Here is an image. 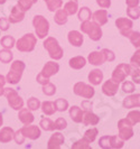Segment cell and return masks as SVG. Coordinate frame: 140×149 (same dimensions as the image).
<instances>
[{
	"label": "cell",
	"instance_id": "1",
	"mask_svg": "<svg viewBox=\"0 0 140 149\" xmlns=\"http://www.w3.org/2000/svg\"><path fill=\"white\" fill-rule=\"evenodd\" d=\"M82 33L86 34L90 39L94 40V42H98L102 38V29H101V26L99 24H96L95 22H91L90 19L88 20H84L82 22L81 26Z\"/></svg>",
	"mask_w": 140,
	"mask_h": 149
},
{
	"label": "cell",
	"instance_id": "2",
	"mask_svg": "<svg viewBox=\"0 0 140 149\" xmlns=\"http://www.w3.org/2000/svg\"><path fill=\"white\" fill-rule=\"evenodd\" d=\"M25 63L22 61H14L11 63L10 70L8 72L7 76H6V82L10 83V84H17L22 80V73L25 71Z\"/></svg>",
	"mask_w": 140,
	"mask_h": 149
},
{
	"label": "cell",
	"instance_id": "3",
	"mask_svg": "<svg viewBox=\"0 0 140 149\" xmlns=\"http://www.w3.org/2000/svg\"><path fill=\"white\" fill-rule=\"evenodd\" d=\"M44 48L48 52L51 58L55 61H59L63 57V48L59 46V40L54 37H46L44 40Z\"/></svg>",
	"mask_w": 140,
	"mask_h": 149
},
{
	"label": "cell",
	"instance_id": "4",
	"mask_svg": "<svg viewBox=\"0 0 140 149\" xmlns=\"http://www.w3.org/2000/svg\"><path fill=\"white\" fill-rule=\"evenodd\" d=\"M37 43V38L34 34H26L24 35L22 38H19L17 42L15 43V46L17 47V49L19 52L22 53H28V52H33L35 46H36Z\"/></svg>",
	"mask_w": 140,
	"mask_h": 149
},
{
	"label": "cell",
	"instance_id": "5",
	"mask_svg": "<svg viewBox=\"0 0 140 149\" xmlns=\"http://www.w3.org/2000/svg\"><path fill=\"white\" fill-rule=\"evenodd\" d=\"M33 25H34V27H35V31H36V35L38 38L44 39V38L48 35V31H49V22H48V20L45 18L44 16H42V15L35 16L34 19H33Z\"/></svg>",
	"mask_w": 140,
	"mask_h": 149
},
{
	"label": "cell",
	"instance_id": "6",
	"mask_svg": "<svg viewBox=\"0 0 140 149\" xmlns=\"http://www.w3.org/2000/svg\"><path fill=\"white\" fill-rule=\"evenodd\" d=\"M3 94L7 97L8 104L10 105V108H13L14 110L18 111L24 107V100H22V97L18 94V92L15 89L6 88L3 90Z\"/></svg>",
	"mask_w": 140,
	"mask_h": 149
},
{
	"label": "cell",
	"instance_id": "7",
	"mask_svg": "<svg viewBox=\"0 0 140 149\" xmlns=\"http://www.w3.org/2000/svg\"><path fill=\"white\" fill-rule=\"evenodd\" d=\"M131 70H132V68H131V65H130V64H125V63L119 64L118 66L113 70V72H112V77H111V79L117 83L123 82L125 79H127V76L130 75Z\"/></svg>",
	"mask_w": 140,
	"mask_h": 149
},
{
	"label": "cell",
	"instance_id": "8",
	"mask_svg": "<svg viewBox=\"0 0 140 149\" xmlns=\"http://www.w3.org/2000/svg\"><path fill=\"white\" fill-rule=\"evenodd\" d=\"M74 94L79 95V97H85V99H91L93 97L94 93H95V90L93 86L88 85L84 82H77L73 88Z\"/></svg>",
	"mask_w": 140,
	"mask_h": 149
},
{
	"label": "cell",
	"instance_id": "9",
	"mask_svg": "<svg viewBox=\"0 0 140 149\" xmlns=\"http://www.w3.org/2000/svg\"><path fill=\"white\" fill-rule=\"evenodd\" d=\"M118 129H119V137L122 140H129L132 138L133 136V129L132 126L125 119H121L118 122Z\"/></svg>",
	"mask_w": 140,
	"mask_h": 149
},
{
	"label": "cell",
	"instance_id": "10",
	"mask_svg": "<svg viewBox=\"0 0 140 149\" xmlns=\"http://www.w3.org/2000/svg\"><path fill=\"white\" fill-rule=\"evenodd\" d=\"M19 130H20V132H22V136H24L25 138H28L30 140H36V139H38V138L40 137V134H42L40 129H39V127H37V126L25 125V126L22 128H20Z\"/></svg>",
	"mask_w": 140,
	"mask_h": 149
},
{
	"label": "cell",
	"instance_id": "11",
	"mask_svg": "<svg viewBox=\"0 0 140 149\" xmlns=\"http://www.w3.org/2000/svg\"><path fill=\"white\" fill-rule=\"evenodd\" d=\"M59 71V63H56V62H47L46 64L44 65L43 67V70H42V72H40V74L45 76V77H47V79H49L51 76L53 75L57 74Z\"/></svg>",
	"mask_w": 140,
	"mask_h": 149
},
{
	"label": "cell",
	"instance_id": "12",
	"mask_svg": "<svg viewBox=\"0 0 140 149\" xmlns=\"http://www.w3.org/2000/svg\"><path fill=\"white\" fill-rule=\"evenodd\" d=\"M118 90H119V83L114 82L112 79L105 81L103 83V85H102V92H103V94L108 95V97L116 95L117 92H118Z\"/></svg>",
	"mask_w": 140,
	"mask_h": 149
},
{
	"label": "cell",
	"instance_id": "13",
	"mask_svg": "<svg viewBox=\"0 0 140 149\" xmlns=\"http://www.w3.org/2000/svg\"><path fill=\"white\" fill-rule=\"evenodd\" d=\"M64 136L61 132H54L52 137L49 138L48 143H47V148L48 149H59L62 147V145L64 143Z\"/></svg>",
	"mask_w": 140,
	"mask_h": 149
},
{
	"label": "cell",
	"instance_id": "14",
	"mask_svg": "<svg viewBox=\"0 0 140 149\" xmlns=\"http://www.w3.org/2000/svg\"><path fill=\"white\" fill-rule=\"evenodd\" d=\"M24 18H25V11L18 7V5H16L11 9V13L9 15L8 22H9V24H17V22H22Z\"/></svg>",
	"mask_w": 140,
	"mask_h": 149
},
{
	"label": "cell",
	"instance_id": "15",
	"mask_svg": "<svg viewBox=\"0 0 140 149\" xmlns=\"http://www.w3.org/2000/svg\"><path fill=\"white\" fill-rule=\"evenodd\" d=\"M123 108L125 109H133V108H139L140 105V94L136 93V94H131L129 97H127L122 102Z\"/></svg>",
	"mask_w": 140,
	"mask_h": 149
},
{
	"label": "cell",
	"instance_id": "16",
	"mask_svg": "<svg viewBox=\"0 0 140 149\" xmlns=\"http://www.w3.org/2000/svg\"><path fill=\"white\" fill-rule=\"evenodd\" d=\"M67 39H68L70 44L75 46V47L82 46L83 40H84L83 35H82L80 31H77V30H71V31L68 33V35H67Z\"/></svg>",
	"mask_w": 140,
	"mask_h": 149
},
{
	"label": "cell",
	"instance_id": "17",
	"mask_svg": "<svg viewBox=\"0 0 140 149\" xmlns=\"http://www.w3.org/2000/svg\"><path fill=\"white\" fill-rule=\"evenodd\" d=\"M82 122L84 126H95L100 122V118L92 111H83Z\"/></svg>",
	"mask_w": 140,
	"mask_h": 149
},
{
	"label": "cell",
	"instance_id": "18",
	"mask_svg": "<svg viewBox=\"0 0 140 149\" xmlns=\"http://www.w3.org/2000/svg\"><path fill=\"white\" fill-rule=\"evenodd\" d=\"M88 61L90 64L95 65V66H99V65H102L104 62H105V58H104V55L102 52L94 51V52H92L88 54Z\"/></svg>",
	"mask_w": 140,
	"mask_h": 149
},
{
	"label": "cell",
	"instance_id": "19",
	"mask_svg": "<svg viewBox=\"0 0 140 149\" xmlns=\"http://www.w3.org/2000/svg\"><path fill=\"white\" fill-rule=\"evenodd\" d=\"M19 113H18V119L22 121L24 125H30V123H33L34 122V116H33V113L30 112L29 109H27V108H24L22 107L20 110H18Z\"/></svg>",
	"mask_w": 140,
	"mask_h": 149
},
{
	"label": "cell",
	"instance_id": "20",
	"mask_svg": "<svg viewBox=\"0 0 140 149\" xmlns=\"http://www.w3.org/2000/svg\"><path fill=\"white\" fill-rule=\"evenodd\" d=\"M93 18V22H95L96 24H99L100 26H103L108 22V11L105 9H100V10H96L95 13H93L92 16Z\"/></svg>",
	"mask_w": 140,
	"mask_h": 149
},
{
	"label": "cell",
	"instance_id": "21",
	"mask_svg": "<svg viewBox=\"0 0 140 149\" xmlns=\"http://www.w3.org/2000/svg\"><path fill=\"white\" fill-rule=\"evenodd\" d=\"M88 81L93 85H100L103 81V72L99 68H94L88 73Z\"/></svg>",
	"mask_w": 140,
	"mask_h": 149
},
{
	"label": "cell",
	"instance_id": "22",
	"mask_svg": "<svg viewBox=\"0 0 140 149\" xmlns=\"http://www.w3.org/2000/svg\"><path fill=\"white\" fill-rule=\"evenodd\" d=\"M14 130L10 127H3L0 130V141L2 143H8L14 138Z\"/></svg>",
	"mask_w": 140,
	"mask_h": 149
},
{
	"label": "cell",
	"instance_id": "23",
	"mask_svg": "<svg viewBox=\"0 0 140 149\" xmlns=\"http://www.w3.org/2000/svg\"><path fill=\"white\" fill-rule=\"evenodd\" d=\"M70 117L75 123H81L83 118V110L77 105H73L70 108Z\"/></svg>",
	"mask_w": 140,
	"mask_h": 149
},
{
	"label": "cell",
	"instance_id": "24",
	"mask_svg": "<svg viewBox=\"0 0 140 149\" xmlns=\"http://www.w3.org/2000/svg\"><path fill=\"white\" fill-rule=\"evenodd\" d=\"M68 64H70V66L72 67L73 70H81V68L85 66L86 60L83 56H75V57H72L70 60Z\"/></svg>",
	"mask_w": 140,
	"mask_h": 149
},
{
	"label": "cell",
	"instance_id": "25",
	"mask_svg": "<svg viewBox=\"0 0 140 149\" xmlns=\"http://www.w3.org/2000/svg\"><path fill=\"white\" fill-rule=\"evenodd\" d=\"M116 26L119 28V30H125L132 28L133 22L131 19L129 18H125V17H120L116 20Z\"/></svg>",
	"mask_w": 140,
	"mask_h": 149
},
{
	"label": "cell",
	"instance_id": "26",
	"mask_svg": "<svg viewBox=\"0 0 140 149\" xmlns=\"http://www.w3.org/2000/svg\"><path fill=\"white\" fill-rule=\"evenodd\" d=\"M40 108L43 113L46 116H53L56 112V107L53 101H45L43 103H40Z\"/></svg>",
	"mask_w": 140,
	"mask_h": 149
},
{
	"label": "cell",
	"instance_id": "27",
	"mask_svg": "<svg viewBox=\"0 0 140 149\" xmlns=\"http://www.w3.org/2000/svg\"><path fill=\"white\" fill-rule=\"evenodd\" d=\"M64 10L66 11L68 16H73L77 13L79 10V3L76 0H70L64 5Z\"/></svg>",
	"mask_w": 140,
	"mask_h": 149
},
{
	"label": "cell",
	"instance_id": "28",
	"mask_svg": "<svg viewBox=\"0 0 140 149\" xmlns=\"http://www.w3.org/2000/svg\"><path fill=\"white\" fill-rule=\"evenodd\" d=\"M67 17L68 15L66 14V11L64 9H57L56 13H55V16H54V22H56L57 25H64L67 22Z\"/></svg>",
	"mask_w": 140,
	"mask_h": 149
},
{
	"label": "cell",
	"instance_id": "29",
	"mask_svg": "<svg viewBox=\"0 0 140 149\" xmlns=\"http://www.w3.org/2000/svg\"><path fill=\"white\" fill-rule=\"evenodd\" d=\"M14 58V54L10 49H7V48H3L0 51V62L3 63V64H7V63H10Z\"/></svg>",
	"mask_w": 140,
	"mask_h": 149
},
{
	"label": "cell",
	"instance_id": "30",
	"mask_svg": "<svg viewBox=\"0 0 140 149\" xmlns=\"http://www.w3.org/2000/svg\"><path fill=\"white\" fill-rule=\"evenodd\" d=\"M131 126H134V125H137V123H139L140 121V112L139 110H134V111H131L128 113V116H127V118H125Z\"/></svg>",
	"mask_w": 140,
	"mask_h": 149
},
{
	"label": "cell",
	"instance_id": "31",
	"mask_svg": "<svg viewBox=\"0 0 140 149\" xmlns=\"http://www.w3.org/2000/svg\"><path fill=\"white\" fill-rule=\"evenodd\" d=\"M15 38L13 37V36H10V35H6V36H3V37L1 38V40H0V44L1 46L3 47V48H7V49H11L14 46H15Z\"/></svg>",
	"mask_w": 140,
	"mask_h": 149
},
{
	"label": "cell",
	"instance_id": "32",
	"mask_svg": "<svg viewBox=\"0 0 140 149\" xmlns=\"http://www.w3.org/2000/svg\"><path fill=\"white\" fill-rule=\"evenodd\" d=\"M44 1L49 11H56L63 6V0H44Z\"/></svg>",
	"mask_w": 140,
	"mask_h": 149
},
{
	"label": "cell",
	"instance_id": "33",
	"mask_svg": "<svg viewBox=\"0 0 140 149\" xmlns=\"http://www.w3.org/2000/svg\"><path fill=\"white\" fill-rule=\"evenodd\" d=\"M98 134H99V130L96 128H91V129H88V130L85 131V134L83 136V139L86 140L88 143H91V142H93L95 140Z\"/></svg>",
	"mask_w": 140,
	"mask_h": 149
},
{
	"label": "cell",
	"instance_id": "34",
	"mask_svg": "<svg viewBox=\"0 0 140 149\" xmlns=\"http://www.w3.org/2000/svg\"><path fill=\"white\" fill-rule=\"evenodd\" d=\"M125 145V140H122L119 136H110V149L122 148Z\"/></svg>",
	"mask_w": 140,
	"mask_h": 149
},
{
	"label": "cell",
	"instance_id": "35",
	"mask_svg": "<svg viewBox=\"0 0 140 149\" xmlns=\"http://www.w3.org/2000/svg\"><path fill=\"white\" fill-rule=\"evenodd\" d=\"M39 126L45 131H53V130H55L54 129V121L51 120L49 118H43V119L40 120V122H39Z\"/></svg>",
	"mask_w": 140,
	"mask_h": 149
},
{
	"label": "cell",
	"instance_id": "36",
	"mask_svg": "<svg viewBox=\"0 0 140 149\" xmlns=\"http://www.w3.org/2000/svg\"><path fill=\"white\" fill-rule=\"evenodd\" d=\"M92 16V13L90 10V8L88 7H82L80 10H79V14H77V17L81 22H84V20H88Z\"/></svg>",
	"mask_w": 140,
	"mask_h": 149
},
{
	"label": "cell",
	"instance_id": "37",
	"mask_svg": "<svg viewBox=\"0 0 140 149\" xmlns=\"http://www.w3.org/2000/svg\"><path fill=\"white\" fill-rule=\"evenodd\" d=\"M37 0H18V7L20 8L22 10H24L25 13L26 11H28L31 6L34 5V3H36Z\"/></svg>",
	"mask_w": 140,
	"mask_h": 149
},
{
	"label": "cell",
	"instance_id": "38",
	"mask_svg": "<svg viewBox=\"0 0 140 149\" xmlns=\"http://www.w3.org/2000/svg\"><path fill=\"white\" fill-rule=\"evenodd\" d=\"M43 93L47 97H52L56 93V86L51 82L46 83L43 85Z\"/></svg>",
	"mask_w": 140,
	"mask_h": 149
},
{
	"label": "cell",
	"instance_id": "39",
	"mask_svg": "<svg viewBox=\"0 0 140 149\" xmlns=\"http://www.w3.org/2000/svg\"><path fill=\"white\" fill-rule=\"evenodd\" d=\"M128 38L130 39V42L132 43V45L136 47V48H139L140 47V34H139V31L131 30V33L129 34Z\"/></svg>",
	"mask_w": 140,
	"mask_h": 149
},
{
	"label": "cell",
	"instance_id": "40",
	"mask_svg": "<svg viewBox=\"0 0 140 149\" xmlns=\"http://www.w3.org/2000/svg\"><path fill=\"white\" fill-rule=\"evenodd\" d=\"M54 103H55V107H56V111L64 112L68 109V102H67L65 99H62V97L57 99Z\"/></svg>",
	"mask_w": 140,
	"mask_h": 149
},
{
	"label": "cell",
	"instance_id": "41",
	"mask_svg": "<svg viewBox=\"0 0 140 149\" xmlns=\"http://www.w3.org/2000/svg\"><path fill=\"white\" fill-rule=\"evenodd\" d=\"M27 108L31 111H36L40 108V101L37 97H30L27 101Z\"/></svg>",
	"mask_w": 140,
	"mask_h": 149
},
{
	"label": "cell",
	"instance_id": "42",
	"mask_svg": "<svg viewBox=\"0 0 140 149\" xmlns=\"http://www.w3.org/2000/svg\"><path fill=\"white\" fill-rule=\"evenodd\" d=\"M71 148L72 149H90L91 146H90V143H88L86 140H84V139L82 138V139L77 140L76 142H74Z\"/></svg>",
	"mask_w": 140,
	"mask_h": 149
},
{
	"label": "cell",
	"instance_id": "43",
	"mask_svg": "<svg viewBox=\"0 0 140 149\" xmlns=\"http://www.w3.org/2000/svg\"><path fill=\"white\" fill-rule=\"evenodd\" d=\"M127 14H128V16H129L130 18H132V19H139V17H140L139 6H137V7H128Z\"/></svg>",
	"mask_w": 140,
	"mask_h": 149
},
{
	"label": "cell",
	"instance_id": "44",
	"mask_svg": "<svg viewBox=\"0 0 140 149\" xmlns=\"http://www.w3.org/2000/svg\"><path fill=\"white\" fill-rule=\"evenodd\" d=\"M67 127V121L64 118H59L54 122V129L55 130H63Z\"/></svg>",
	"mask_w": 140,
	"mask_h": 149
},
{
	"label": "cell",
	"instance_id": "45",
	"mask_svg": "<svg viewBox=\"0 0 140 149\" xmlns=\"http://www.w3.org/2000/svg\"><path fill=\"white\" fill-rule=\"evenodd\" d=\"M99 146L103 149H110V136H103L99 140Z\"/></svg>",
	"mask_w": 140,
	"mask_h": 149
},
{
	"label": "cell",
	"instance_id": "46",
	"mask_svg": "<svg viewBox=\"0 0 140 149\" xmlns=\"http://www.w3.org/2000/svg\"><path fill=\"white\" fill-rule=\"evenodd\" d=\"M122 90L125 91V93H132L133 91L136 90L134 88V84L131 81H123V84H122Z\"/></svg>",
	"mask_w": 140,
	"mask_h": 149
},
{
	"label": "cell",
	"instance_id": "47",
	"mask_svg": "<svg viewBox=\"0 0 140 149\" xmlns=\"http://www.w3.org/2000/svg\"><path fill=\"white\" fill-rule=\"evenodd\" d=\"M101 52L103 53L105 62H112V61H114V58H116L114 53L112 52V51H110V49H108V48H103Z\"/></svg>",
	"mask_w": 140,
	"mask_h": 149
},
{
	"label": "cell",
	"instance_id": "48",
	"mask_svg": "<svg viewBox=\"0 0 140 149\" xmlns=\"http://www.w3.org/2000/svg\"><path fill=\"white\" fill-rule=\"evenodd\" d=\"M139 57H140V51L139 48H138V51L133 54V56L131 57V60H130V65L139 68V63H140Z\"/></svg>",
	"mask_w": 140,
	"mask_h": 149
},
{
	"label": "cell",
	"instance_id": "49",
	"mask_svg": "<svg viewBox=\"0 0 140 149\" xmlns=\"http://www.w3.org/2000/svg\"><path fill=\"white\" fill-rule=\"evenodd\" d=\"M130 75L132 77V82L136 83V84H139L140 83V73H139V68H133L130 72Z\"/></svg>",
	"mask_w": 140,
	"mask_h": 149
},
{
	"label": "cell",
	"instance_id": "50",
	"mask_svg": "<svg viewBox=\"0 0 140 149\" xmlns=\"http://www.w3.org/2000/svg\"><path fill=\"white\" fill-rule=\"evenodd\" d=\"M14 140L16 141V143H18V145H22L24 142H25V137L22 136V134L20 132V130H18V131H16L14 132V138H13Z\"/></svg>",
	"mask_w": 140,
	"mask_h": 149
},
{
	"label": "cell",
	"instance_id": "51",
	"mask_svg": "<svg viewBox=\"0 0 140 149\" xmlns=\"http://www.w3.org/2000/svg\"><path fill=\"white\" fill-rule=\"evenodd\" d=\"M9 29V22L7 18L5 17H0V30L1 31H6Z\"/></svg>",
	"mask_w": 140,
	"mask_h": 149
},
{
	"label": "cell",
	"instance_id": "52",
	"mask_svg": "<svg viewBox=\"0 0 140 149\" xmlns=\"http://www.w3.org/2000/svg\"><path fill=\"white\" fill-rule=\"evenodd\" d=\"M36 81L37 83H39L40 85H44V84H46V83H48L49 82V79H47V77H45V76H43V75L39 74L37 75V77H36Z\"/></svg>",
	"mask_w": 140,
	"mask_h": 149
},
{
	"label": "cell",
	"instance_id": "53",
	"mask_svg": "<svg viewBox=\"0 0 140 149\" xmlns=\"http://www.w3.org/2000/svg\"><path fill=\"white\" fill-rule=\"evenodd\" d=\"M96 3L101 8H110L111 0H96Z\"/></svg>",
	"mask_w": 140,
	"mask_h": 149
},
{
	"label": "cell",
	"instance_id": "54",
	"mask_svg": "<svg viewBox=\"0 0 140 149\" xmlns=\"http://www.w3.org/2000/svg\"><path fill=\"white\" fill-rule=\"evenodd\" d=\"M82 108H84V111H92V103L90 101H83L82 102Z\"/></svg>",
	"mask_w": 140,
	"mask_h": 149
},
{
	"label": "cell",
	"instance_id": "55",
	"mask_svg": "<svg viewBox=\"0 0 140 149\" xmlns=\"http://www.w3.org/2000/svg\"><path fill=\"white\" fill-rule=\"evenodd\" d=\"M128 7H137L139 6V0H125Z\"/></svg>",
	"mask_w": 140,
	"mask_h": 149
},
{
	"label": "cell",
	"instance_id": "56",
	"mask_svg": "<svg viewBox=\"0 0 140 149\" xmlns=\"http://www.w3.org/2000/svg\"><path fill=\"white\" fill-rule=\"evenodd\" d=\"M5 84H6V77L0 74V88H3Z\"/></svg>",
	"mask_w": 140,
	"mask_h": 149
},
{
	"label": "cell",
	"instance_id": "57",
	"mask_svg": "<svg viewBox=\"0 0 140 149\" xmlns=\"http://www.w3.org/2000/svg\"><path fill=\"white\" fill-rule=\"evenodd\" d=\"M2 123H3V117H2V114H1V112H0V127L2 126Z\"/></svg>",
	"mask_w": 140,
	"mask_h": 149
},
{
	"label": "cell",
	"instance_id": "58",
	"mask_svg": "<svg viewBox=\"0 0 140 149\" xmlns=\"http://www.w3.org/2000/svg\"><path fill=\"white\" fill-rule=\"evenodd\" d=\"M3 90H5V88H0V97L3 95Z\"/></svg>",
	"mask_w": 140,
	"mask_h": 149
},
{
	"label": "cell",
	"instance_id": "59",
	"mask_svg": "<svg viewBox=\"0 0 140 149\" xmlns=\"http://www.w3.org/2000/svg\"><path fill=\"white\" fill-rule=\"evenodd\" d=\"M6 1H7V0H0V5H3Z\"/></svg>",
	"mask_w": 140,
	"mask_h": 149
}]
</instances>
